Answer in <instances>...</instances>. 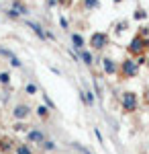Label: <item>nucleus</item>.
Segmentation results:
<instances>
[{"label":"nucleus","mask_w":149,"mask_h":154,"mask_svg":"<svg viewBox=\"0 0 149 154\" xmlns=\"http://www.w3.org/2000/svg\"><path fill=\"white\" fill-rule=\"evenodd\" d=\"M121 105H123V111H125V113H133V111H137V107H139L137 93H133V91H125L123 97H121Z\"/></svg>","instance_id":"f257e3e1"},{"label":"nucleus","mask_w":149,"mask_h":154,"mask_svg":"<svg viewBox=\"0 0 149 154\" xmlns=\"http://www.w3.org/2000/svg\"><path fill=\"white\" fill-rule=\"evenodd\" d=\"M118 72H121L125 78H133V76H137V72H139V64L135 60H125V62L118 66Z\"/></svg>","instance_id":"f03ea898"},{"label":"nucleus","mask_w":149,"mask_h":154,"mask_svg":"<svg viewBox=\"0 0 149 154\" xmlns=\"http://www.w3.org/2000/svg\"><path fill=\"white\" fill-rule=\"evenodd\" d=\"M31 105H27V103H16V105L12 107V117L16 119V121H25V119L31 115Z\"/></svg>","instance_id":"7ed1b4c3"},{"label":"nucleus","mask_w":149,"mask_h":154,"mask_svg":"<svg viewBox=\"0 0 149 154\" xmlns=\"http://www.w3.org/2000/svg\"><path fill=\"white\" fill-rule=\"evenodd\" d=\"M145 48H149V43H147V41H145L141 35H137L133 41H131V43H129V51H131L133 56H139V54H141Z\"/></svg>","instance_id":"20e7f679"},{"label":"nucleus","mask_w":149,"mask_h":154,"mask_svg":"<svg viewBox=\"0 0 149 154\" xmlns=\"http://www.w3.org/2000/svg\"><path fill=\"white\" fill-rule=\"evenodd\" d=\"M106 43H108V35H106V33H94V35L90 37V45L94 49L106 48Z\"/></svg>","instance_id":"39448f33"},{"label":"nucleus","mask_w":149,"mask_h":154,"mask_svg":"<svg viewBox=\"0 0 149 154\" xmlns=\"http://www.w3.org/2000/svg\"><path fill=\"white\" fill-rule=\"evenodd\" d=\"M27 140H29V144H43L45 142V134L41 130H29L27 131Z\"/></svg>","instance_id":"423d86ee"},{"label":"nucleus","mask_w":149,"mask_h":154,"mask_svg":"<svg viewBox=\"0 0 149 154\" xmlns=\"http://www.w3.org/2000/svg\"><path fill=\"white\" fill-rule=\"evenodd\" d=\"M102 68H104V72H106L108 76H115L116 72H118V64H116L112 58H104L102 60Z\"/></svg>","instance_id":"0eeeda50"},{"label":"nucleus","mask_w":149,"mask_h":154,"mask_svg":"<svg viewBox=\"0 0 149 154\" xmlns=\"http://www.w3.org/2000/svg\"><path fill=\"white\" fill-rule=\"evenodd\" d=\"M14 146L16 144L12 142L10 138H0V152L2 154H8L10 150H14Z\"/></svg>","instance_id":"6e6552de"},{"label":"nucleus","mask_w":149,"mask_h":154,"mask_svg":"<svg viewBox=\"0 0 149 154\" xmlns=\"http://www.w3.org/2000/svg\"><path fill=\"white\" fill-rule=\"evenodd\" d=\"M84 45H86L84 37H82L80 33H72V48L78 49V51H82V49H84Z\"/></svg>","instance_id":"1a4fd4ad"},{"label":"nucleus","mask_w":149,"mask_h":154,"mask_svg":"<svg viewBox=\"0 0 149 154\" xmlns=\"http://www.w3.org/2000/svg\"><path fill=\"white\" fill-rule=\"evenodd\" d=\"M14 154H33V148H31L29 142L16 144V146H14Z\"/></svg>","instance_id":"9d476101"},{"label":"nucleus","mask_w":149,"mask_h":154,"mask_svg":"<svg viewBox=\"0 0 149 154\" xmlns=\"http://www.w3.org/2000/svg\"><path fill=\"white\" fill-rule=\"evenodd\" d=\"M80 99L86 103L88 107H94V95H92L90 91H80Z\"/></svg>","instance_id":"9b49d317"},{"label":"nucleus","mask_w":149,"mask_h":154,"mask_svg":"<svg viewBox=\"0 0 149 154\" xmlns=\"http://www.w3.org/2000/svg\"><path fill=\"white\" fill-rule=\"evenodd\" d=\"M35 113H37V117H41L43 121H45V119H49V115H51V111H49L45 105H39L37 109H35Z\"/></svg>","instance_id":"f8f14e48"},{"label":"nucleus","mask_w":149,"mask_h":154,"mask_svg":"<svg viewBox=\"0 0 149 154\" xmlns=\"http://www.w3.org/2000/svg\"><path fill=\"white\" fill-rule=\"evenodd\" d=\"M29 27H31V29H33L35 33H37L39 37H41V39H47V33L43 31V29H41V25H37V23H31V21H29Z\"/></svg>","instance_id":"ddd939ff"},{"label":"nucleus","mask_w":149,"mask_h":154,"mask_svg":"<svg viewBox=\"0 0 149 154\" xmlns=\"http://www.w3.org/2000/svg\"><path fill=\"white\" fill-rule=\"evenodd\" d=\"M80 58H82V62H84L86 66H92V64H94V62H92V54H90V51H86V49H82V51H80Z\"/></svg>","instance_id":"4468645a"},{"label":"nucleus","mask_w":149,"mask_h":154,"mask_svg":"<svg viewBox=\"0 0 149 154\" xmlns=\"http://www.w3.org/2000/svg\"><path fill=\"white\" fill-rule=\"evenodd\" d=\"M25 93H27V95H31V97H35L37 93H39V86H37L35 82H29L27 86H25Z\"/></svg>","instance_id":"2eb2a0df"},{"label":"nucleus","mask_w":149,"mask_h":154,"mask_svg":"<svg viewBox=\"0 0 149 154\" xmlns=\"http://www.w3.org/2000/svg\"><path fill=\"white\" fill-rule=\"evenodd\" d=\"M0 84H4V86L10 84V74L8 72H0Z\"/></svg>","instance_id":"dca6fc26"},{"label":"nucleus","mask_w":149,"mask_h":154,"mask_svg":"<svg viewBox=\"0 0 149 154\" xmlns=\"http://www.w3.org/2000/svg\"><path fill=\"white\" fill-rule=\"evenodd\" d=\"M43 101H45V107L49 109V111H55V103L49 99V95H45V93H43Z\"/></svg>","instance_id":"f3484780"},{"label":"nucleus","mask_w":149,"mask_h":154,"mask_svg":"<svg viewBox=\"0 0 149 154\" xmlns=\"http://www.w3.org/2000/svg\"><path fill=\"white\" fill-rule=\"evenodd\" d=\"M100 2L98 0H84V8H98Z\"/></svg>","instance_id":"a211bd4d"},{"label":"nucleus","mask_w":149,"mask_h":154,"mask_svg":"<svg viewBox=\"0 0 149 154\" xmlns=\"http://www.w3.org/2000/svg\"><path fill=\"white\" fill-rule=\"evenodd\" d=\"M12 130H14V131H27V125H25L23 121H14Z\"/></svg>","instance_id":"6ab92c4d"},{"label":"nucleus","mask_w":149,"mask_h":154,"mask_svg":"<svg viewBox=\"0 0 149 154\" xmlns=\"http://www.w3.org/2000/svg\"><path fill=\"white\" fill-rule=\"evenodd\" d=\"M41 146H43L45 150H55V142H53V140H45Z\"/></svg>","instance_id":"aec40b11"},{"label":"nucleus","mask_w":149,"mask_h":154,"mask_svg":"<svg viewBox=\"0 0 149 154\" xmlns=\"http://www.w3.org/2000/svg\"><path fill=\"white\" fill-rule=\"evenodd\" d=\"M0 56H6L8 60H10V58H14V54H12L10 49H6V48H0Z\"/></svg>","instance_id":"412c9836"},{"label":"nucleus","mask_w":149,"mask_h":154,"mask_svg":"<svg viewBox=\"0 0 149 154\" xmlns=\"http://www.w3.org/2000/svg\"><path fill=\"white\" fill-rule=\"evenodd\" d=\"M19 11V14H27V8H25L23 4H19V2H14V12Z\"/></svg>","instance_id":"4be33fe9"},{"label":"nucleus","mask_w":149,"mask_h":154,"mask_svg":"<svg viewBox=\"0 0 149 154\" xmlns=\"http://www.w3.org/2000/svg\"><path fill=\"white\" fill-rule=\"evenodd\" d=\"M10 66H14V68H21V66H23V62L14 56V58H10Z\"/></svg>","instance_id":"5701e85b"},{"label":"nucleus","mask_w":149,"mask_h":154,"mask_svg":"<svg viewBox=\"0 0 149 154\" xmlns=\"http://www.w3.org/2000/svg\"><path fill=\"white\" fill-rule=\"evenodd\" d=\"M94 91H96V97H98V99L102 97V88H100V84L96 82V80H94Z\"/></svg>","instance_id":"b1692460"},{"label":"nucleus","mask_w":149,"mask_h":154,"mask_svg":"<svg viewBox=\"0 0 149 154\" xmlns=\"http://www.w3.org/2000/svg\"><path fill=\"white\" fill-rule=\"evenodd\" d=\"M145 17H147V14H145V11H141V8L135 12V19H145Z\"/></svg>","instance_id":"393cba45"},{"label":"nucleus","mask_w":149,"mask_h":154,"mask_svg":"<svg viewBox=\"0 0 149 154\" xmlns=\"http://www.w3.org/2000/svg\"><path fill=\"white\" fill-rule=\"evenodd\" d=\"M94 134H96V138H98V140H100V144H102L104 138H102V134H100V130H98V128H94Z\"/></svg>","instance_id":"a878e982"},{"label":"nucleus","mask_w":149,"mask_h":154,"mask_svg":"<svg viewBox=\"0 0 149 154\" xmlns=\"http://www.w3.org/2000/svg\"><path fill=\"white\" fill-rule=\"evenodd\" d=\"M76 148H78V150H80L82 154H92L90 150H88V148H82V146H78V144H76Z\"/></svg>","instance_id":"bb28decb"},{"label":"nucleus","mask_w":149,"mask_h":154,"mask_svg":"<svg viewBox=\"0 0 149 154\" xmlns=\"http://www.w3.org/2000/svg\"><path fill=\"white\" fill-rule=\"evenodd\" d=\"M143 99H145V103L149 105V88H145V93H143Z\"/></svg>","instance_id":"cd10ccee"}]
</instances>
